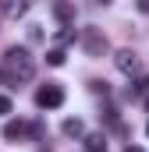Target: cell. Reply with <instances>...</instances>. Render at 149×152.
Returning <instances> with one entry per match:
<instances>
[{
  "mask_svg": "<svg viewBox=\"0 0 149 152\" xmlns=\"http://www.w3.org/2000/svg\"><path fill=\"white\" fill-rule=\"evenodd\" d=\"M85 50H89V57H103L107 53V39L100 36V28H85Z\"/></svg>",
  "mask_w": 149,
  "mask_h": 152,
  "instance_id": "obj_4",
  "label": "cell"
},
{
  "mask_svg": "<svg viewBox=\"0 0 149 152\" xmlns=\"http://www.w3.org/2000/svg\"><path fill=\"white\" fill-rule=\"evenodd\" d=\"M146 92H149V78H142V81L135 85V96H146Z\"/></svg>",
  "mask_w": 149,
  "mask_h": 152,
  "instance_id": "obj_11",
  "label": "cell"
},
{
  "mask_svg": "<svg viewBox=\"0 0 149 152\" xmlns=\"http://www.w3.org/2000/svg\"><path fill=\"white\" fill-rule=\"evenodd\" d=\"M85 152H107V138L103 134H85Z\"/></svg>",
  "mask_w": 149,
  "mask_h": 152,
  "instance_id": "obj_7",
  "label": "cell"
},
{
  "mask_svg": "<svg viewBox=\"0 0 149 152\" xmlns=\"http://www.w3.org/2000/svg\"><path fill=\"white\" fill-rule=\"evenodd\" d=\"M36 103L43 106V110H57V106L64 103V88H60L57 81H46V85L36 92Z\"/></svg>",
  "mask_w": 149,
  "mask_h": 152,
  "instance_id": "obj_2",
  "label": "cell"
},
{
  "mask_svg": "<svg viewBox=\"0 0 149 152\" xmlns=\"http://www.w3.org/2000/svg\"><path fill=\"white\" fill-rule=\"evenodd\" d=\"M146 134H149V124H146Z\"/></svg>",
  "mask_w": 149,
  "mask_h": 152,
  "instance_id": "obj_15",
  "label": "cell"
},
{
  "mask_svg": "<svg viewBox=\"0 0 149 152\" xmlns=\"http://www.w3.org/2000/svg\"><path fill=\"white\" fill-rule=\"evenodd\" d=\"M146 106H149V99H146Z\"/></svg>",
  "mask_w": 149,
  "mask_h": 152,
  "instance_id": "obj_16",
  "label": "cell"
},
{
  "mask_svg": "<svg viewBox=\"0 0 149 152\" xmlns=\"http://www.w3.org/2000/svg\"><path fill=\"white\" fill-rule=\"evenodd\" d=\"M114 64H117L121 75H135V71H139V57H135L131 50H117V53H114Z\"/></svg>",
  "mask_w": 149,
  "mask_h": 152,
  "instance_id": "obj_5",
  "label": "cell"
},
{
  "mask_svg": "<svg viewBox=\"0 0 149 152\" xmlns=\"http://www.w3.org/2000/svg\"><path fill=\"white\" fill-rule=\"evenodd\" d=\"M29 39H32V42H39V39H43V32H39V25H32V28H29Z\"/></svg>",
  "mask_w": 149,
  "mask_h": 152,
  "instance_id": "obj_13",
  "label": "cell"
},
{
  "mask_svg": "<svg viewBox=\"0 0 149 152\" xmlns=\"http://www.w3.org/2000/svg\"><path fill=\"white\" fill-rule=\"evenodd\" d=\"M32 134V124H25V120H7L4 124V138L7 142H25Z\"/></svg>",
  "mask_w": 149,
  "mask_h": 152,
  "instance_id": "obj_3",
  "label": "cell"
},
{
  "mask_svg": "<svg viewBox=\"0 0 149 152\" xmlns=\"http://www.w3.org/2000/svg\"><path fill=\"white\" fill-rule=\"evenodd\" d=\"M25 11H29V4H4V14L7 18H21Z\"/></svg>",
  "mask_w": 149,
  "mask_h": 152,
  "instance_id": "obj_9",
  "label": "cell"
},
{
  "mask_svg": "<svg viewBox=\"0 0 149 152\" xmlns=\"http://www.w3.org/2000/svg\"><path fill=\"white\" fill-rule=\"evenodd\" d=\"M4 67L11 71V81L14 85L18 81H32V75H36V60H32V53L25 46H11L4 53Z\"/></svg>",
  "mask_w": 149,
  "mask_h": 152,
  "instance_id": "obj_1",
  "label": "cell"
},
{
  "mask_svg": "<svg viewBox=\"0 0 149 152\" xmlns=\"http://www.w3.org/2000/svg\"><path fill=\"white\" fill-rule=\"evenodd\" d=\"M53 18H57V21H64V25H71V21H74V4L57 0V4H53Z\"/></svg>",
  "mask_w": 149,
  "mask_h": 152,
  "instance_id": "obj_6",
  "label": "cell"
},
{
  "mask_svg": "<svg viewBox=\"0 0 149 152\" xmlns=\"http://www.w3.org/2000/svg\"><path fill=\"white\" fill-rule=\"evenodd\" d=\"M46 64H50V67H60V64H64V50H50V53H46Z\"/></svg>",
  "mask_w": 149,
  "mask_h": 152,
  "instance_id": "obj_10",
  "label": "cell"
},
{
  "mask_svg": "<svg viewBox=\"0 0 149 152\" xmlns=\"http://www.w3.org/2000/svg\"><path fill=\"white\" fill-rule=\"evenodd\" d=\"M64 134H68V138H78V134H85V124H82V120H64Z\"/></svg>",
  "mask_w": 149,
  "mask_h": 152,
  "instance_id": "obj_8",
  "label": "cell"
},
{
  "mask_svg": "<svg viewBox=\"0 0 149 152\" xmlns=\"http://www.w3.org/2000/svg\"><path fill=\"white\" fill-rule=\"evenodd\" d=\"M124 152H142V149H139V145H128V149H124Z\"/></svg>",
  "mask_w": 149,
  "mask_h": 152,
  "instance_id": "obj_14",
  "label": "cell"
},
{
  "mask_svg": "<svg viewBox=\"0 0 149 152\" xmlns=\"http://www.w3.org/2000/svg\"><path fill=\"white\" fill-rule=\"evenodd\" d=\"M4 113H11V99H7V96H0V117Z\"/></svg>",
  "mask_w": 149,
  "mask_h": 152,
  "instance_id": "obj_12",
  "label": "cell"
}]
</instances>
